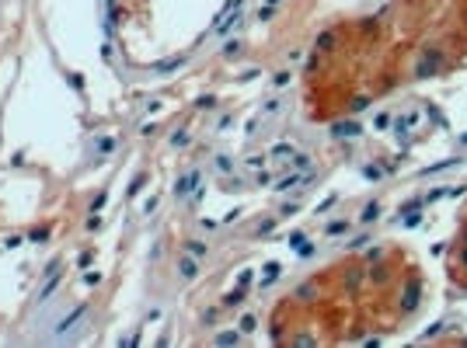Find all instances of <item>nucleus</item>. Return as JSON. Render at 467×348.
Listing matches in <instances>:
<instances>
[{
  "label": "nucleus",
  "instance_id": "nucleus-1",
  "mask_svg": "<svg viewBox=\"0 0 467 348\" xmlns=\"http://www.w3.org/2000/svg\"><path fill=\"white\" fill-rule=\"evenodd\" d=\"M84 314H88V303H77V306H73V310H70V314H66V317H63L59 324H56V341H63V334H66V327H73V324H77V321H81Z\"/></svg>",
  "mask_w": 467,
  "mask_h": 348
},
{
  "label": "nucleus",
  "instance_id": "nucleus-2",
  "mask_svg": "<svg viewBox=\"0 0 467 348\" xmlns=\"http://www.w3.org/2000/svg\"><path fill=\"white\" fill-rule=\"evenodd\" d=\"M56 289H59V272H49V282L35 293V299H38V303H46V296H53Z\"/></svg>",
  "mask_w": 467,
  "mask_h": 348
},
{
  "label": "nucleus",
  "instance_id": "nucleus-4",
  "mask_svg": "<svg viewBox=\"0 0 467 348\" xmlns=\"http://www.w3.org/2000/svg\"><path fill=\"white\" fill-rule=\"evenodd\" d=\"M181 275H185V279H196V261L185 258V261H181Z\"/></svg>",
  "mask_w": 467,
  "mask_h": 348
},
{
  "label": "nucleus",
  "instance_id": "nucleus-3",
  "mask_svg": "<svg viewBox=\"0 0 467 348\" xmlns=\"http://www.w3.org/2000/svg\"><path fill=\"white\" fill-rule=\"evenodd\" d=\"M28 241H31V244H46V241H49V226H35L31 234H28Z\"/></svg>",
  "mask_w": 467,
  "mask_h": 348
},
{
  "label": "nucleus",
  "instance_id": "nucleus-6",
  "mask_svg": "<svg viewBox=\"0 0 467 348\" xmlns=\"http://www.w3.org/2000/svg\"><path fill=\"white\" fill-rule=\"evenodd\" d=\"M91 258H94V251H91V247H88V251H84V254H81V258H77V265H81V268H88V265H91Z\"/></svg>",
  "mask_w": 467,
  "mask_h": 348
},
{
  "label": "nucleus",
  "instance_id": "nucleus-5",
  "mask_svg": "<svg viewBox=\"0 0 467 348\" xmlns=\"http://www.w3.org/2000/svg\"><path fill=\"white\" fill-rule=\"evenodd\" d=\"M25 244V237H4V247L7 251H14V247H21Z\"/></svg>",
  "mask_w": 467,
  "mask_h": 348
}]
</instances>
